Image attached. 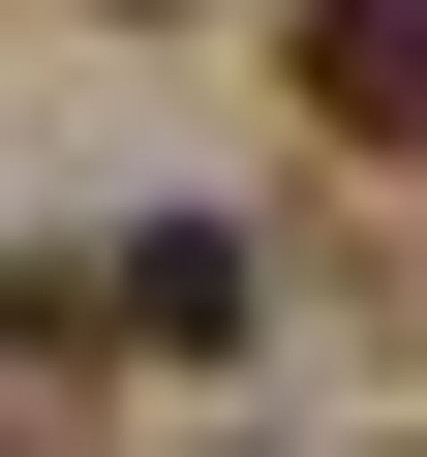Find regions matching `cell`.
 Here are the masks:
<instances>
[{
    "instance_id": "cell-2",
    "label": "cell",
    "mask_w": 427,
    "mask_h": 457,
    "mask_svg": "<svg viewBox=\"0 0 427 457\" xmlns=\"http://www.w3.org/2000/svg\"><path fill=\"white\" fill-rule=\"evenodd\" d=\"M92 31H153V0H92Z\"/></svg>"
},
{
    "instance_id": "cell-1",
    "label": "cell",
    "mask_w": 427,
    "mask_h": 457,
    "mask_svg": "<svg viewBox=\"0 0 427 457\" xmlns=\"http://www.w3.org/2000/svg\"><path fill=\"white\" fill-rule=\"evenodd\" d=\"M275 92L336 153H427V0H275Z\"/></svg>"
}]
</instances>
